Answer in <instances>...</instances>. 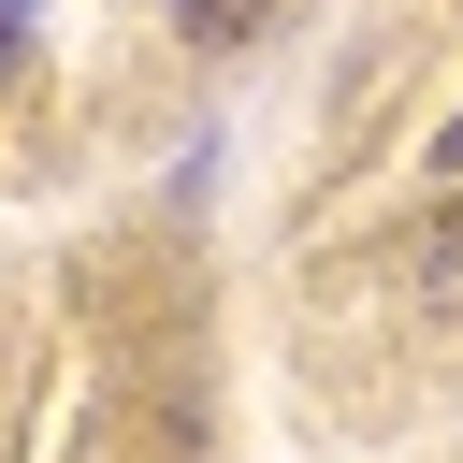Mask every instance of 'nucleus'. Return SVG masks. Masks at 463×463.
<instances>
[{
  "label": "nucleus",
  "mask_w": 463,
  "mask_h": 463,
  "mask_svg": "<svg viewBox=\"0 0 463 463\" xmlns=\"http://www.w3.org/2000/svg\"><path fill=\"white\" fill-rule=\"evenodd\" d=\"M188 14V43H232V29H260V0H174Z\"/></svg>",
  "instance_id": "obj_1"
},
{
  "label": "nucleus",
  "mask_w": 463,
  "mask_h": 463,
  "mask_svg": "<svg viewBox=\"0 0 463 463\" xmlns=\"http://www.w3.org/2000/svg\"><path fill=\"white\" fill-rule=\"evenodd\" d=\"M434 159H449V174H463V116H449V145H434Z\"/></svg>",
  "instance_id": "obj_2"
},
{
  "label": "nucleus",
  "mask_w": 463,
  "mask_h": 463,
  "mask_svg": "<svg viewBox=\"0 0 463 463\" xmlns=\"http://www.w3.org/2000/svg\"><path fill=\"white\" fill-rule=\"evenodd\" d=\"M14 14H29V0H0V29H14Z\"/></svg>",
  "instance_id": "obj_3"
}]
</instances>
